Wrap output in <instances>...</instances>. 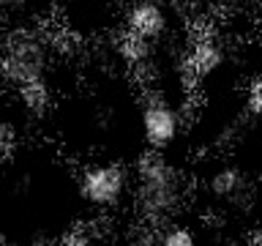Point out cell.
<instances>
[{
  "label": "cell",
  "instance_id": "cell-1",
  "mask_svg": "<svg viewBox=\"0 0 262 246\" xmlns=\"http://www.w3.org/2000/svg\"><path fill=\"white\" fill-rule=\"evenodd\" d=\"M0 74L16 90L22 85H30V82H44L47 41L41 36H33V33H19L8 44L6 55L0 57Z\"/></svg>",
  "mask_w": 262,
  "mask_h": 246
},
{
  "label": "cell",
  "instance_id": "cell-2",
  "mask_svg": "<svg viewBox=\"0 0 262 246\" xmlns=\"http://www.w3.org/2000/svg\"><path fill=\"white\" fill-rule=\"evenodd\" d=\"M180 120L178 107H172L167 101V96L156 90H145V107H142V134L145 142L153 148V151H161V148L172 145L180 134Z\"/></svg>",
  "mask_w": 262,
  "mask_h": 246
},
{
  "label": "cell",
  "instance_id": "cell-3",
  "mask_svg": "<svg viewBox=\"0 0 262 246\" xmlns=\"http://www.w3.org/2000/svg\"><path fill=\"white\" fill-rule=\"evenodd\" d=\"M126 170L120 164H96L82 172V197L93 205H115L126 192Z\"/></svg>",
  "mask_w": 262,
  "mask_h": 246
},
{
  "label": "cell",
  "instance_id": "cell-4",
  "mask_svg": "<svg viewBox=\"0 0 262 246\" xmlns=\"http://www.w3.org/2000/svg\"><path fill=\"white\" fill-rule=\"evenodd\" d=\"M210 192L221 197V200L237 205V208H254L262 197L259 186H254L251 178L241 167H221L219 172H213Z\"/></svg>",
  "mask_w": 262,
  "mask_h": 246
},
{
  "label": "cell",
  "instance_id": "cell-5",
  "mask_svg": "<svg viewBox=\"0 0 262 246\" xmlns=\"http://www.w3.org/2000/svg\"><path fill=\"white\" fill-rule=\"evenodd\" d=\"M167 28H169V19H167V11H164V3H159V0H134L126 11V30L153 41V44L164 38Z\"/></svg>",
  "mask_w": 262,
  "mask_h": 246
},
{
  "label": "cell",
  "instance_id": "cell-6",
  "mask_svg": "<svg viewBox=\"0 0 262 246\" xmlns=\"http://www.w3.org/2000/svg\"><path fill=\"white\" fill-rule=\"evenodd\" d=\"M118 55L131 66V69L139 63H145V60H150V57H156L153 55V41H147L142 36H134L131 30H123L118 36Z\"/></svg>",
  "mask_w": 262,
  "mask_h": 246
},
{
  "label": "cell",
  "instance_id": "cell-7",
  "mask_svg": "<svg viewBox=\"0 0 262 246\" xmlns=\"http://www.w3.org/2000/svg\"><path fill=\"white\" fill-rule=\"evenodd\" d=\"M19 96H22V104L28 107L33 115H41V112L49 107L47 79H44V82H30V85H22V88H19Z\"/></svg>",
  "mask_w": 262,
  "mask_h": 246
},
{
  "label": "cell",
  "instance_id": "cell-8",
  "mask_svg": "<svg viewBox=\"0 0 262 246\" xmlns=\"http://www.w3.org/2000/svg\"><path fill=\"white\" fill-rule=\"evenodd\" d=\"M159 246H196V238L188 227H167L164 230V235L159 238Z\"/></svg>",
  "mask_w": 262,
  "mask_h": 246
},
{
  "label": "cell",
  "instance_id": "cell-9",
  "mask_svg": "<svg viewBox=\"0 0 262 246\" xmlns=\"http://www.w3.org/2000/svg\"><path fill=\"white\" fill-rule=\"evenodd\" d=\"M246 110H249V115H254L257 120H262V74L249 82V90H246Z\"/></svg>",
  "mask_w": 262,
  "mask_h": 246
},
{
  "label": "cell",
  "instance_id": "cell-10",
  "mask_svg": "<svg viewBox=\"0 0 262 246\" xmlns=\"http://www.w3.org/2000/svg\"><path fill=\"white\" fill-rule=\"evenodd\" d=\"M14 148H16V129L11 123L0 120V161H3Z\"/></svg>",
  "mask_w": 262,
  "mask_h": 246
},
{
  "label": "cell",
  "instance_id": "cell-11",
  "mask_svg": "<svg viewBox=\"0 0 262 246\" xmlns=\"http://www.w3.org/2000/svg\"><path fill=\"white\" fill-rule=\"evenodd\" d=\"M63 246H96V235L90 230H71L63 235Z\"/></svg>",
  "mask_w": 262,
  "mask_h": 246
},
{
  "label": "cell",
  "instance_id": "cell-12",
  "mask_svg": "<svg viewBox=\"0 0 262 246\" xmlns=\"http://www.w3.org/2000/svg\"><path fill=\"white\" fill-rule=\"evenodd\" d=\"M249 246H262V224H259V227L249 235Z\"/></svg>",
  "mask_w": 262,
  "mask_h": 246
},
{
  "label": "cell",
  "instance_id": "cell-13",
  "mask_svg": "<svg viewBox=\"0 0 262 246\" xmlns=\"http://www.w3.org/2000/svg\"><path fill=\"white\" fill-rule=\"evenodd\" d=\"M259 192H262V183H259Z\"/></svg>",
  "mask_w": 262,
  "mask_h": 246
}]
</instances>
